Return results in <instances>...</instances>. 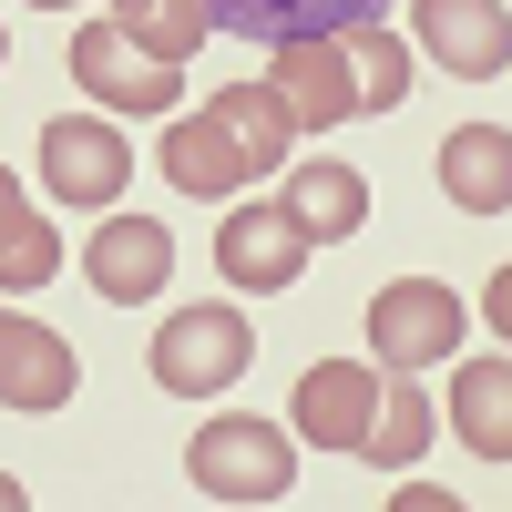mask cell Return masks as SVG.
Masks as SVG:
<instances>
[{
    "instance_id": "6da1fadb",
    "label": "cell",
    "mask_w": 512,
    "mask_h": 512,
    "mask_svg": "<svg viewBox=\"0 0 512 512\" xmlns=\"http://www.w3.org/2000/svg\"><path fill=\"white\" fill-rule=\"evenodd\" d=\"M267 93L287 113V134H328V123H359V113H400L410 103V52L400 31H328V41H287L267 62Z\"/></svg>"
},
{
    "instance_id": "7a4b0ae2",
    "label": "cell",
    "mask_w": 512,
    "mask_h": 512,
    "mask_svg": "<svg viewBox=\"0 0 512 512\" xmlns=\"http://www.w3.org/2000/svg\"><path fill=\"white\" fill-rule=\"evenodd\" d=\"M287 144H297V134H287V113H277L267 82H226L195 123H175V134L154 144V164H164L185 195H236L246 175H277Z\"/></svg>"
},
{
    "instance_id": "3957f363",
    "label": "cell",
    "mask_w": 512,
    "mask_h": 512,
    "mask_svg": "<svg viewBox=\"0 0 512 512\" xmlns=\"http://www.w3.org/2000/svg\"><path fill=\"white\" fill-rule=\"evenodd\" d=\"M246 359H256L246 308H175V318L154 328V390H175V400H216V390H236Z\"/></svg>"
},
{
    "instance_id": "277c9868",
    "label": "cell",
    "mask_w": 512,
    "mask_h": 512,
    "mask_svg": "<svg viewBox=\"0 0 512 512\" xmlns=\"http://www.w3.org/2000/svg\"><path fill=\"white\" fill-rule=\"evenodd\" d=\"M185 472L205 502H277L287 472H297V441L277 431V420H205L195 451H185Z\"/></svg>"
},
{
    "instance_id": "5b68a950",
    "label": "cell",
    "mask_w": 512,
    "mask_h": 512,
    "mask_svg": "<svg viewBox=\"0 0 512 512\" xmlns=\"http://www.w3.org/2000/svg\"><path fill=\"white\" fill-rule=\"evenodd\" d=\"M72 82L93 103H113V113H164V103L185 93V62L144 52L123 21H93V31H72Z\"/></svg>"
},
{
    "instance_id": "8992f818",
    "label": "cell",
    "mask_w": 512,
    "mask_h": 512,
    "mask_svg": "<svg viewBox=\"0 0 512 512\" xmlns=\"http://www.w3.org/2000/svg\"><path fill=\"white\" fill-rule=\"evenodd\" d=\"M369 349L379 369H431L461 349V297L431 287V277H400V287H379L369 297Z\"/></svg>"
},
{
    "instance_id": "52a82bcc",
    "label": "cell",
    "mask_w": 512,
    "mask_h": 512,
    "mask_svg": "<svg viewBox=\"0 0 512 512\" xmlns=\"http://www.w3.org/2000/svg\"><path fill=\"white\" fill-rule=\"evenodd\" d=\"M205 31H236L256 52H287V41H328V31H369L390 0H195Z\"/></svg>"
},
{
    "instance_id": "ba28073f",
    "label": "cell",
    "mask_w": 512,
    "mask_h": 512,
    "mask_svg": "<svg viewBox=\"0 0 512 512\" xmlns=\"http://www.w3.org/2000/svg\"><path fill=\"white\" fill-rule=\"evenodd\" d=\"M420 52L461 82H502L512 62V11L502 0H420Z\"/></svg>"
},
{
    "instance_id": "9c48e42d",
    "label": "cell",
    "mask_w": 512,
    "mask_h": 512,
    "mask_svg": "<svg viewBox=\"0 0 512 512\" xmlns=\"http://www.w3.org/2000/svg\"><path fill=\"white\" fill-rule=\"evenodd\" d=\"M82 277H93V297H113V308H144V297H164V277H175V236L154 216H113L82 246Z\"/></svg>"
},
{
    "instance_id": "30bf717a",
    "label": "cell",
    "mask_w": 512,
    "mask_h": 512,
    "mask_svg": "<svg viewBox=\"0 0 512 512\" xmlns=\"http://www.w3.org/2000/svg\"><path fill=\"white\" fill-rule=\"evenodd\" d=\"M41 175H52V195L62 205H113L123 195V175H134V154H123V134L113 123H41Z\"/></svg>"
},
{
    "instance_id": "8fae6325",
    "label": "cell",
    "mask_w": 512,
    "mask_h": 512,
    "mask_svg": "<svg viewBox=\"0 0 512 512\" xmlns=\"http://www.w3.org/2000/svg\"><path fill=\"white\" fill-rule=\"evenodd\" d=\"M216 267H226V287H297L308 277V236H297L287 205H236L216 236Z\"/></svg>"
},
{
    "instance_id": "7c38bea8",
    "label": "cell",
    "mask_w": 512,
    "mask_h": 512,
    "mask_svg": "<svg viewBox=\"0 0 512 512\" xmlns=\"http://www.w3.org/2000/svg\"><path fill=\"white\" fill-rule=\"evenodd\" d=\"M72 338H52L41 318H11L0 308V410H62L72 400Z\"/></svg>"
},
{
    "instance_id": "4fadbf2b",
    "label": "cell",
    "mask_w": 512,
    "mask_h": 512,
    "mask_svg": "<svg viewBox=\"0 0 512 512\" xmlns=\"http://www.w3.org/2000/svg\"><path fill=\"white\" fill-rule=\"evenodd\" d=\"M369 400H379V379L359 369V359H318L308 379H297V441H318V451H359V431H369Z\"/></svg>"
},
{
    "instance_id": "5bb4252c",
    "label": "cell",
    "mask_w": 512,
    "mask_h": 512,
    "mask_svg": "<svg viewBox=\"0 0 512 512\" xmlns=\"http://www.w3.org/2000/svg\"><path fill=\"white\" fill-rule=\"evenodd\" d=\"M287 216H297V236H318V246L359 236V226H369L359 164H287Z\"/></svg>"
},
{
    "instance_id": "9a60e30c",
    "label": "cell",
    "mask_w": 512,
    "mask_h": 512,
    "mask_svg": "<svg viewBox=\"0 0 512 512\" xmlns=\"http://www.w3.org/2000/svg\"><path fill=\"white\" fill-rule=\"evenodd\" d=\"M441 185H451V205H472V216H502L512 205V134L502 123H461L441 144Z\"/></svg>"
},
{
    "instance_id": "2e32d148",
    "label": "cell",
    "mask_w": 512,
    "mask_h": 512,
    "mask_svg": "<svg viewBox=\"0 0 512 512\" xmlns=\"http://www.w3.org/2000/svg\"><path fill=\"white\" fill-rule=\"evenodd\" d=\"M451 420H461V441H472L482 461H512V369L502 359H472L461 390H451Z\"/></svg>"
},
{
    "instance_id": "e0dca14e",
    "label": "cell",
    "mask_w": 512,
    "mask_h": 512,
    "mask_svg": "<svg viewBox=\"0 0 512 512\" xmlns=\"http://www.w3.org/2000/svg\"><path fill=\"white\" fill-rule=\"evenodd\" d=\"M359 451L379 461V472H410V461L431 451V400L410 390V369H400V390H379V400H369V431H359Z\"/></svg>"
},
{
    "instance_id": "ac0fdd59",
    "label": "cell",
    "mask_w": 512,
    "mask_h": 512,
    "mask_svg": "<svg viewBox=\"0 0 512 512\" xmlns=\"http://www.w3.org/2000/svg\"><path fill=\"white\" fill-rule=\"evenodd\" d=\"M41 277H62V246H52V226L21 205V185L0 175V287H41Z\"/></svg>"
},
{
    "instance_id": "d6986e66",
    "label": "cell",
    "mask_w": 512,
    "mask_h": 512,
    "mask_svg": "<svg viewBox=\"0 0 512 512\" xmlns=\"http://www.w3.org/2000/svg\"><path fill=\"white\" fill-rule=\"evenodd\" d=\"M103 11L134 31L144 52H164V62H185L195 41H205V11H195V0H103Z\"/></svg>"
},
{
    "instance_id": "ffe728a7",
    "label": "cell",
    "mask_w": 512,
    "mask_h": 512,
    "mask_svg": "<svg viewBox=\"0 0 512 512\" xmlns=\"http://www.w3.org/2000/svg\"><path fill=\"white\" fill-rule=\"evenodd\" d=\"M21 502H31V492H21V482H11V472H0V512H21Z\"/></svg>"
},
{
    "instance_id": "44dd1931",
    "label": "cell",
    "mask_w": 512,
    "mask_h": 512,
    "mask_svg": "<svg viewBox=\"0 0 512 512\" xmlns=\"http://www.w3.org/2000/svg\"><path fill=\"white\" fill-rule=\"evenodd\" d=\"M0 52H11V31H0Z\"/></svg>"
}]
</instances>
